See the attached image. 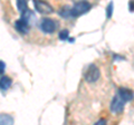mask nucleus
Instances as JSON below:
<instances>
[{"label": "nucleus", "instance_id": "nucleus-1", "mask_svg": "<svg viewBox=\"0 0 134 125\" xmlns=\"http://www.w3.org/2000/svg\"><path fill=\"white\" fill-rule=\"evenodd\" d=\"M92 8V5L88 1L85 0H81V1H76V3L73 6V8H70L72 11V17L73 18H77L82 15H85L86 12H88Z\"/></svg>", "mask_w": 134, "mask_h": 125}, {"label": "nucleus", "instance_id": "nucleus-2", "mask_svg": "<svg viewBox=\"0 0 134 125\" xmlns=\"http://www.w3.org/2000/svg\"><path fill=\"white\" fill-rule=\"evenodd\" d=\"M100 77V70L96 65L92 64L87 67L85 74H84V78L87 83H96Z\"/></svg>", "mask_w": 134, "mask_h": 125}, {"label": "nucleus", "instance_id": "nucleus-3", "mask_svg": "<svg viewBox=\"0 0 134 125\" xmlns=\"http://www.w3.org/2000/svg\"><path fill=\"white\" fill-rule=\"evenodd\" d=\"M58 24L50 18H43L39 22V29L45 34H53L56 31Z\"/></svg>", "mask_w": 134, "mask_h": 125}, {"label": "nucleus", "instance_id": "nucleus-4", "mask_svg": "<svg viewBox=\"0 0 134 125\" xmlns=\"http://www.w3.org/2000/svg\"><path fill=\"white\" fill-rule=\"evenodd\" d=\"M34 6H35L36 11L41 15H49L54 11L52 6L44 0H34Z\"/></svg>", "mask_w": 134, "mask_h": 125}, {"label": "nucleus", "instance_id": "nucleus-5", "mask_svg": "<svg viewBox=\"0 0 134 125\" xmlns=\"http://www.w3.org/2000/svg\"><path fill=\"white\" fill-rule=\"evenodd\" d=\"M124 105H125V102L119 95H115L110 104V110L112 113H115V114L121 113V112H123V110H124Z\"/></svg>", "mask_w": 134, "mask_h": 125}, {"label": "nucleus", "instance_id": "nucleus-6", "mask_svg": "<svg viewBox=\"0 0 134 125\" xmlns=\"http://www.w3.org/2000/svg\"><path fill=\"white\" fill-rule=\"evenodd\" d=\"M14 26H15L16 30L18 31L19 34H21V35H27L29 32V30H30V25L27 24L23 18L16 20L15 24H14Z\"/></svg>", "mask_w": 134, "mask_h": 125}, {"label": "nucleus", "instance_id": "nucleus-7", "mask_svg": "<svg viewBox=\"0 0 134 125\" xmlns=\"http://www.w3.org/2000/svg\"><path fill=\"white\" fill-rule=\"evenodd\" d=\"M117 95H119L125 103L132 101L133 97H134L133 92L130 88H126V87H120L119 90H117Z\"/></svg>", "mask_w": 134, "mask_h": 125}, {"label": "nucleus", "instance_id": "nucleus-8", "mask_svg": "<svg viewBox=\"0 0 134 125\" xmlns=\"http://www.w3.org/2000/svg\"><path fill=\"white\" fill-rule=\"evenodd\" d=\"M21 18L27 24L30 25V26H31V25H34V22L36 21V16H35V14H34L31 10H29V9H27V10H25L24 12H21Z\"/></svg>", "mask_w": 134, "mask_h": 125}, {"label": "nucleus", "instance_id": "nucleus-9", "mask_svg": "<svg viewBox=\"0 0 134 125\" xmlns=\"http://www.w3.org/2000/svg\"><path fill=\"white\" fill-rule=\"evenodd\" d=\"M12 84V79L9 76H1L0 77V90L6 92L10 88Z\"/></svg>", "mask_w": 134, "mask_h": 125}, {"label": "nucleus", "instance_id": "nucleus-10", "mask_svg": "<svg viewBox=\"0 0 134 125\" xmlns=\"http://www.w3.org/2000/svg\"><path fill=\"white\" fill-rule=\"evenodd\" d=\"M15 123V120L11 115L9 114H0V125L2 124H7V125H11Z\"/></svg>", "mask_w": 134, "mask_h": 125}, {"label": "nucleus", "instance_id": "nucleus-11", "mask_svg": "<svg viewBox=\"0 0 134 125\" xmlns=\"http://www.w3.org/2000/svg\"><path fill=\"white\" fill-rule=\"evenodd\" d=\"M58 15H59L62 18H64V19H70V18H73L72 17V11H70V8L69 7H63L62 9L58 11Z\"/></svg>", "mask_w": 134, "mask_h": 125}, {"label": "nucleus", "instance_id": "nucleus-12", "mask_svg": "<svg viewBox=\"0 0 134 125\" xmlns=\"http://www.w3.org/2000/svg\"><path fill=\"white\" fill-rule=\"evenodd\" d=\"M16 2H17V9H18L20 14L28 9V0H16Z\"/></svg>", "mask_w": 134, "mask_h": 125}, {"label": "nucleus", "instance_id": "nucleus-13", "mask_svg": "<svg viewBox=\"0 0 134 125\" xmlns=\"http://www.w3.org/2000/svg\"><path fill=\"white\" fill-rule=\"evenodd\" d=\"M113 11H114V3H113V1H112V2L108 3L107 7H106V18L107 19H111L112 18Z\"/></svg>", "mask_w": 134, "mask_h": 125}, {"label": "nucleus", "instance_id": "nucleus-14", "mask_svg": "<svg viewBox=\"0 0 134 125\" xmlns=\"http://www.w3.org/2000/svg\"><path fill=\"white\" fill-rule=\"evenodd\" d=\"M58 38L60 40H68L69 38V31L67 29H64V30H60L58 32Z\"/></svg>", "mask_w": 134, "mask_h": 125}, {"label": "nucleus", "instance_id": "nucleus-15", "mask_svg": "<svg viewBox=\"0 0 134 125\" xmlns=\"http://www.w3.org/2000/svg\"><path fill=\"white\" fill-rule=\"evenodd\" d=\"M5 70H6V64H5V61L0 60V75H2L3 73H5Z\"/></svg>", "mask_w": 134, "mask_h": 125}, {"label": "nucleus", "instance_id": "nucleus-16", "mask_svg": "<svg viewBox=\"0 0 134 125\" xmlns=\"http://www.w3.org/2000/svg\"><path fill=\"white\" fill-rule=\"evenodd\" d=\"M129 9L131 11H134V0H132L131 2H129Z\"/></svg>", "mask_w": 134, "mask_h": 125}, {"label": "nucleus", "instance_id": "nucleus-17", "mask_svg": "<svg viewBox=\"0 0 134 125\" xmlns=\"http://www.w3.org/2000/svg\"><path fill=\"white\" fill-rule=\"evenodd\" d=\"M106 123V120H99L98 122H96V124L99 125V124H105Z\"/></svg>", "mask_w": 134, "mask_h": 125}, {"label": "nucleus", "instance_id": "nucleus-18", "mask_svg": "<svg viewBox=\"0 0 134 125\" xmlns=\"http://www.w3.org/2000/svg\"><path fill=\"white\" fill-rule=\"evenodd\" d=\"M77 1H81V0H77Z\"/></svg>", "mask_w": 134, "mask_h": 125}]
</instances>
